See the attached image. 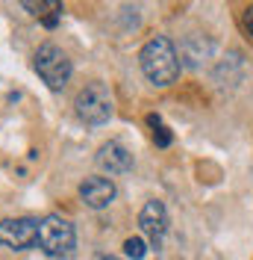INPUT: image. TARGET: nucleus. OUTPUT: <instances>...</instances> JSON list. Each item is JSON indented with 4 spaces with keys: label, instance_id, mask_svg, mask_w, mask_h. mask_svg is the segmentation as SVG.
I'll use <instances>...</instances> for the list:
<instances>
[{
    "label": "nucleus",
    "instance_id": "nucleus-8",
    "mask_svg": "<svg viewBox=\"0 0 253 260\" xmlns=\"http://www.w3.org/2000/svg\"><path fill=\"white\" fill-rule=\"evenodd\" d=\"M97 166L109 175H124V172L133 169V154L121 142H106L97 151Z\"/></svg>",
    "mask_w": 253,
    "mask_h": 260
},
{
    "label": "nucleus",
    "instance_id": "nucleus-1",
    "mask_svg": "<svg viewBox=\"0 0 253 260\" xmlns=\"http://www.w3.org/2000/svg\"><path fill=\"white\" fill-rule=\"evenodd\" d=\"M139 65L153 86H171L180 77V53L168 36H153L139 53Z\"/></svg>",
    "mask_w": 253,
    "mask_h": 260
},
{
    "label": "nucleus",
    "instance_id": "nucleus-12",
    "mask_svg": "<svg viewBox=\"0 0 253 260\" xmlns=\"http://www.w3.org/2000/svg\"><path fill=\"white\" fill-rule=\"evenodd\" d=\"M241 30L253 39V3L250 6H244V12H241Z\"/></svg>",
    "mask_w": 253,
    "mask_h": 260
},
{
    "label": "nucleus",
    "instance_id": "nucleus-7",
    "mask_svg": "<svg viewBox=\"0 0 253 260\" xmlns=\"http://www.w3.org/2000/svg\"><path fill=\"white\" fill-rule=\"evenodd\" d=\"M79 198H82L86 207L103 210L115 201V183L109 178H103V175H92V178H86L79 183Z\"/></svg>",
    "mask_w": 253,
    "mask_h": 260
},
{
    "label": "nucleus",
    "instance_id": "nucleus-11",
    "mask_svg": "<svg viewBox=\"0 0 253 260\" xmlns=\"http://www.w3.org/2000/svg\"><path fill=\"white\" fill-rule=\"evenodd\" d=\"M124 254L130 260H144V254H147V243H144L142 237H130L124 243Z\"/></svg>",
    "mask_w": 253,
    "mask_h": 260
},
{
    "label": "nucleus",
    "instance_id": "nucleus-5",
    "mask_svg": "<svg viewBox=\"0 0 253 260\" xmlns=\"http://www.w3.org/2000/svg\"><path fill=\"white\" fill-rule=\"evenodd\" d=\"M38 219L21 216V219H3L0 222V245L12 248V251H24L30 245L38 243Z\"/></svg>",
    "mask_w": 253,
    "mask_h": 260
},
{
    "label": "nucleus",
    "instance_id": "nucleus-3",
    "mask_svg": "<svg viewBox=\"0 0 253 260\" xmlns=\"http://www.w3.org/2000/svg\"><path fill=\"white\" fill-rule=\"evenodd\" d=\"M32 68L50 89H65V83L71 80V59L65 56L62 48L56 45H41L32 56Z\"/></svg>",
    "mask_w": 253,
    "mask_h": 260
},
{
    "label": "nucleus",
    "instance_id": "nucleus-10",
    "mask_svg": "<svg viewBox=\"0 0 253 260\" xmlns=\"http://www.w3.org/2000/svg\"><path fill=\"white\" fill-rule=\"evenodd\" d=\"M147 121H150V127H153V142H156L159 148H168V145H171V130L159 121V115H150Z\"/></svg>",
    "mask_w": 253,
    "mask_h": 260
},
{
    "label": "nucleus",
    "instance_id": "nucleus-6",
    "mask_svg": "<svg viewBox=\"0 0 253 260\" xmlns=\"http://www.w3.org/2000/svg\"><path fill=\"white\" fill-rule=\"evenodd\" d=\"M139 225H142V234L147 237V243L159 248L162 240H165V231H168V210H165V204L162 201H147L139 213Z\"/></svg>",
    "mask_w": 253,
    "mask_h": 260
},
{
    "label": "nucleus",
    "instance_id": "nucleus-2",
    "mask_svg": "<svg viewBox=\"0 0 253 260\" xmlns=\"http://www.w3.org/2000/svg\"><path fill=\"white\" fill-rule=\"evenodd\" d=\"M74 243H77V234H74V225L68 219L56 216V213L41 219V225H38V248H41V254L68 257L74 251Z\"/></svg>",
    "mask_w": 253,
    "mask_h": 260
},
{
    "label": "nucleus",
    "instance_id": "nucleus-4",
    "mask_svg": "<svg viewBox=\"0 0 253 260\" xmlns=\"http://www.w3.org/2000/svg\"><path fill=\"white\" fill-rule=\"evenodd\" d=\"M74 107H77L79 121H86V124H103V121H109V115H112V95L103 83H89L77 95Z\"/></svg>",
    "mask_w": 253,
    "mask_h": 260
},
{
    "label": "nucleus",
    "instance_id": "nucleus-13",
    "mask_svg": "<svg viewBox=\"0 0 253 260\" xmlns=\"http://www.w3.org/2000/svg\"><path fill=\"white\" fill-rule=\"evenodd\" d=\"M100 260H118V257H106V254H103V257H100Z\"/></svg>",
    "mask_w": 253,
    "mask_h": 260
},
{
    "label": "nucleus",
    "instance_id": "nucleus-9",
    "mask_svg": "<svg viewBox=\"0 0 253 260\" xmlns=\"http://www.w3.org/2000/svg\"><path fill=\"white\" fill-rule=\"evenodd\" d=\"M27 12H32V15H38V18H53V15H62V3L59 0H38V3H32V0H24L21 3Z\"/></svg>",
    "mask_w": 253,
    "mask_h": 260
}]
</instances>
